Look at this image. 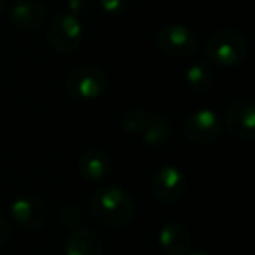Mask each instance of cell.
<instances>
[{"instance_id": "6da1fadb", "label": "cell", "mask_w": 255, "mask_h": 255, "mask_svg": "<svg viewBox=\"0 0 255 255\" xmlns=\"http://www.w3.org/2000/svg\"><path fill=\"white\" fill-rule=\"evenodd\" d=\"M89 212L98 224L117 229L135 219L136 206L123 189L103 187L89 198Z\"/></svg>"}, {"instance_id": "7a4b0ae2", "label": "cell", "mask_w": 255, "mask_h": 255, "mask_svg": "<svg viewBox=\"0 0 255 255\" xmlns=\"http://www.w3.org/2000/svg\"><path fill=\"white\" fill-rule=\"evenodd\" d=\"M206 58L212 65L231 68L247 58L248 42L241 32L234 28H219L208 37L205 46Z\"/></svg>"}, {"instance_id": "3957f363", "label": "cell", "mask_w": 255, "mask_h": 255, "mask_svg": "<svg viewBox=\"0 0 255 255\" xmlns=\"http://www.w3.org/2000/svg\"><path fill=\"white\" fill-rule=\"evenodd\" d=\"M84 39V28L81 25V19L68 12L56 14L47 21L46 26V40L60 54H70L81 46Z\"/></svg>"}, {"instance_id": "277c9868", "label": "cell", "mask_w": 255, "mask_h": 255, "mask_svg": "<svg viewBox=\"0 0 255 255\" xmlns=\"http://www.w3.org/2000/svg\"><path fill=\"white\" fill-rule=\"evenodd\" d=\"M187 191V177L175 164H166L152 175L150 194L161 205H175Z\"/></svg>"}, {"instance_id": "5b68a950", "label": "cell", "mask_w": 255, "mask_h": 255, "mask_svg": "<svg viewBox=\"0 0 255 255\" xmlns=\"http://www.w3.org/2000/svg\"><path fill=\"white\" fill-rule=\"evenodd\" d=\"M184 135L191 143L210 145L217 142L222 135L224 124L220 117L210 109H199L191 112L184 119Z\"/></svg>"}, {"instance_id": "8992f818", "label": "cell", "mask_w": 255, "mask_h": 255, "mask_svg": "<svg viewBox=\"0 0 255 255\" xmlns=\"http://www.w3.org/2000/svg\"><path fill=\"white\" fill-rule=\"evenodd\" d=\"M198 35L192 28L180 23L163 25L156 33V44L171 58H187L198 49Z\"/></svg>"}, {"instance_id": "52a82bcc", "label": "cell", "mask_w": 255, "mask_h": 255, "mask_svg": "<svg viewBox=\"0 0 255 255\" xmlns=\"http://www.w3.org/2000/svg\"><path fill=\"white\" fill-rule=\"evenodd\" d=\"M107 74L98 67H81L68 75L65 91L75 100H95L105 91Z\"/></svg>"}, {"instance_id": "ba28073f", "label": "cell", "mask_w": 255, "mask_h": 255, "mask_svg": "<svg viewBox=\"0 0 255 255\" xmlns=\"http://www.w3.org/2000/svg\"><path fill=\"white\" fill-rule=\"evenodd\" d=\"M224 126L234 138L252 142L255 135V105L252 98H238L226 109Z\"/></svg>"}, {"instance_id": "9c48e42d", "label": "cell", "mask_w": 255, "mask_h": 255, "mask_svg": "<svg viewBox=\"0 0 255 255\" xmlns=\"http://www.w3.org/2000/svg\"><path fill=\"white\" fill-rule=\"evenodd\" d=\"M11 215L23 229H39L47 220V208L40 199L33 196H21L12 201Z\"/></svg>"}, {"instance_id": "30bf717a", "label": "cell", "mask_w": 255, "mask_h": 255, "mask_svg": "<svg viewBox=\"0 0 255 255\" xmlns=\"http://www.w3.org/2000/svg\"><path fill=\"white\" fill-rule=\"evenodd\" d=\"M11 21L18 30L23 32H37L44 26L47 18V11L39 0H19L12 5Z\"/></svg>"}, {"instance_id": "8fae6325", "label": "cell", "mask_w": 255, "mask_h": 255, "mask_svg": "<svg viewBox=\"0 0 255 255\" xmlns=\"http://www.w3.org/2000/svg\"><path fill=\"white\" fill-rule=\"evenodd\" d=\"M159 243L168 255H187L191 252L192 236L185 226L168 222L159 231Z\"/></svg>"}, {"instance_id": "7c38bea8", "label": "cell", "mask_w": 255, "mask_h": 255, "mask_svg": "<svg viewBox=\"0 0 255 255\" xmlns=\"http://www.w3.org/2000/svg\"><path fill=\"white\" fill-rule=\"evenodd\" d=\"M67 255H103V245L100 238L86 227H74L65 240Z\"/></svg>"}, {"instance_id": "4fadbf2b", "label": "cell", "mask_w": 255, "mask_h": 255, "mask_svg": "<svg viewBox=\"0 0 255 255\" xmlns=\"http://www.w3.org/2000/svg\"><path fill=\"white\" fill-rule=\"evenodd\" d=\"M110 170H112V163L102 150H86L79 159V171L89 182L103 180L110 173Z\"/></svg>"}, {"instance_id": "5bb4252c", "label": "cell", "mask_w": 255, "mask_h": 255, "mask_svg": "<svg viewBox=\"0 0 255 255\" xmlns=\"http://www.w3.org/2000/svg\"><path fill=\"white\" fill-rule=\"evenodd\" d=\"M157 114L149 112V110H140V109H129L123 110L117 116V124L123 131L129 133V135L142 136L147 131V128L154 123Z\"/></svg>"}, {"instance_id": "9a60e30c", "label": "cell", "mask_w": 255, "mask_h": 255, "mask_svg": "<svg viewBox=\"0 0 255 255\" xmlns=\"http://www.w3.org/2000/svg\"><path fill=\"white\" fill-rule=\"evenodd\" d=\"M213 72L208 65L205 63H194L185 70V82L189 84V88L194 89L198 93L208 91L213 86Z\"/></svg>"}, {"instance_id": "2e32d148", "label": "cell", "mask_w": 255, "mask_h": 255, "mask_svg": "<svg viewBox=\"0 0 255 255\" xmlns=\"http://www.w3.org/2000/svg\"><path fill=\"white\" fill-rule=\"evenodd\" d=\"M140 138H142L143 143H147V145H150V147L163 145V143H166L168 140H170V123H168L163 116L157 114L154 123L147 128V131L143 133Z\"/></svg>"}, {"instance_id": "e0dca14e", "label": "cell", "mask_w": 255, "mask_h": 255, "mask_svg": "<svg viewBox=\"0 0 255 255\" xmlns=\"http://www.w3.org/2000/svg\"><path fill=\"white\" fill-rule=\"evenodd\" d=\"M96 0H68V14L75 18H84L95 11Z\"/></svg>"}, {"instance_id": "ac0fdd59", "label": "cell", "mask_w": 255, "mask_h": 255, "mask_svg": "<svg viewBox=\"0 0 255 255\" xmlns=\"http://www.w3.org/2000/svg\"><path fill=\"white\" fill-rule=\"evenodd\" d=\"M129 0H100V7L109 16H121L126 12Z\"/></svg>"}, {"instance_id": "d6986e66", "label": "cell", "mask_w": 255, "mask_h": 255, "mask_svg": "<svg viewBox=\"0 0 255 255\" xmlns=\"http://www.w3.org/2000/svg\"><path fill=\"white\" fill-rule=\"evenodd\" d=\"M60 217H61V222H63L65 226L74 229V227H79V222H81V219H82V213H81V208H79V206L68 205L61 210Z\"/></svg>"}, {"instance_id": "ffe728a7", "label": "cell", "mask_w": 255, "mask_h": 255, "mask_svg": "<svg viewBox=\"0 0 255 255\" xmlns=\"http://www.w3.org/2000/svg\"><path fill=\"white\" fill-rule=\"evenodd\" d=\"M9 240H11V226L4 215H0V248L7 245Z\"/></svg>"}, {"instance_id": "44dd1931", "label": "cell", "mask_w": 255, "mask_h": 255, "mask_svg": "<svg viewBox=\"0 0 255 255\" xmlns=\"http://www.w3.org/2000/svg\"><path fill=\"white\" fill-rule=\"evenodd\" d=\"M187 255H212V254H208V252H189Z\"/></svg>"}, {"instance_id": "7402d4cb", "label": "cell", "mask_w": 255, "mask_h": 255, "mask_svg": "<svg viewBox=\"0 0 255 255\" xmlns=\"http://www.w3.org/2000/svg\"><path fill=\"white\" fill-rule=\"evenodd\" d=\"M5 4H7V0H0V14H2V11H4Z\"/></svg>"}]
</instances>
